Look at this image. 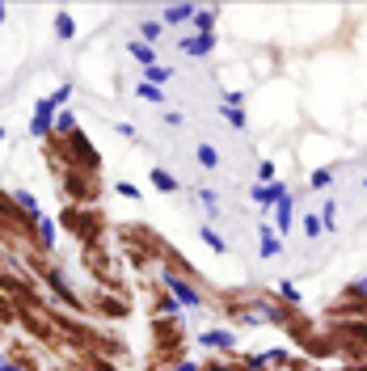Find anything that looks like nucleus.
<instances>
[{
	"label": "nucleus",
	"mask_w": 367,
	"mask_h": 371,
	"mask_svg": "<svg viewBox=\"0 0 367 371\" xmlns=\"http://www.w3.org/2000/svg\"><path fill=\"white\" fill-rule=\"evenodd\" d=\"M161 291H169L182 308H207V295L198 291V283H194V278H186L182 270H174L169 262L161 266Z\"/></svg>",
	"instance_id": "obj_1"
},
{
	"label": "nucleus",
	"mask_w": 367,
	"mask_h": 371,
	"mask_svg": "<svg viewBox=\"0 0 367 371\" xmlns=\"http://www.w3.org/2000/svg\"><path fill=\"white\" fill-rule=\"evenodd\" d=\"M43 283H46V291L55 295V304H64L68 312H85V300L72 291V283L64 278V270H59V266H46V270H43Z\"/></svg>",
	"instance_id": "obj_2"
},
{
	"label": "nucleus",
	"mask_w": 367,
	"mask_h": 371,
	"mask_svg": "<svg viewBox=\"0 0 367 371\" xmlns=\"http://www.w3.org/2000/svg\"><path fill=\"white\" fill-rule=\"evenodd\" d=\"M55 114H59L55 101H51V97H39V101H34V118H30V136L34 139L51 136V131H55Z\"/></svg>",
	"instance_id": "obj_3"
},
{
	"label": "nucleus",
	"mask_w": 367,
	"mask_h": 371,
	"mask_svg": "<svg viewBox=\"0 0 367 371\" xmlns=\"http://www.w3.org/2000/svg\"><path fill=\"white\" fill-rule=\"evenodd\" d=\"M198 346H207V350H224L236 359V329H207V333H198Z\"/></svg>",
	"instance_id": "obj_4"
},
{
	"label": "nucleus",
	"mask_w": 367,
	"mask_h": 371,
	"mask_svg": "<svg viewBox=\"0 0 367 371\" xmlns=\"http://www.w3.org/2000/svg\"><path fill=\"white\" fill-rule=\"evenodd\" d=\"M253 308H258V317H262L266 325H291L287 321V317H291L287 304H275L271 295H253Z\"/></svg>",
	"instance_id": "obj_5"
},
{
	"label": "nucleus",
	"mask_w": 367,
	"mask_h": 371,
	"mask_svg": "<svg viewBox=\"0 0 367 371\" xmlns=\"http://www.w3.org/2000/svg\"><path fill=\"white\" fill-rule=\"evenodd\" d=\"M258 253H262V258H278V253H283V236H278L275 224H266V220L258 224Z\"/></svg>",
	"instance_id": "obj_6"
},
{
	"label": "nucleus",
	"mask_w": 367,
	"mask_h": 371,
	"mask_svg": "<svg viewBox=\"0 0 367 371\" xmlns=\"http://www.w3.org/2000/svg\"><path fill=\"white\" fill-rule=\"evenodd\" d=\"M178 46H182L190 59H203V55H211V51H216V34H190V39H182Z\"/></svg>",
	"instance_id": "obj_7"
},
{
	"label": "nucleus",
	"mask_w": 367,
	"mask_h": 371,
	"mask_svg": "<svg viewBox=\"0 0 367 371\" xmlns=\"http://www.w3.org/2000/svg\"><path fill=\"white\" fill-rule=\"evenodd\" d=\"M194 4H165V13H161V26L169 30V26H182V21H194Z\"/></svg>",
	"instance_id": "obj_8"
},
{
	"label": "nucleus",
	"mask_w": 367,
	"mask_h": 371,
	"mask_svg": "<svg viewBox=\"0 0 367 371\" xmlns=\"http://www.w3.org/2000/svg\"><path fill=\"white\" fill-rule=\"evenodd\" d=\"M34 236H39V249L51 253V249H55V220H51V215H39V220H34Z\"/></svg>",
	"instance_id": "obj_9"
},
{
	"label": "nucleus",
	"mask_w": 367,
	"mask_h": 371,
	"mask_svg": "<svg viewBox=\"0 0 367 371\" xmlns=\"http://www.w3.org/2000/svg\"><path fill=\"white\" fill-rule=\"evenodd\" d=\"M275 295L287 304V308H300V304H304V291H300L291 278H278V283H275Z\"/></svg>",
	"instance_id": "obj_10"
},
{
	"label": "nucleus",
	"mask_w": 367,
	"mask_h": 371,
	"mask_svg": "<svg viewBox=\"0 0 367 371\" xmlns=\"http://www.w3.org/2000/svg\"><path fill=\"white\" fill-rule=\"evenodd\" d=\"M13 203H17V207H21V215H26V220H30V224H34V220H39V215H43V207H39V198H34V194H30V190H13Z\"/></svg>",
	"instance_id": "obj_11"
},
{
	"label": "nucleus",
	"mask_w": 367,
	"mask_h": 371,
	"mask_svg": "<svg viewBox=\"0 0 367 371\" xmlns=\"http://www.w3.org/2000/svg\"><path fill=\"white\" fill-rule=\"evenodd\" d=\"M148 178H152V186H156L161 194H178V190H182V182H178L169 169H161V165H152V173H148Z\"/></svg>",
	"instance_id": "obj_12"
},
{
	"label": "nucleus",
	"mask_w": 367,
	"mask_h": 371,
	"mask_svg": "<svg viewBox=\"0 0 367 371\" xmlns=\"http://www.w3.org/2000/svg\"><path fill=\"white\" fill-rule=\"evenodd\" d=\"M51 30H55V39H64V43H72V39H76V17H72V13H55V21H51Z\"/></svg>",
	"instance_id": "obj_13"
},
{
	"label": "nucleus",
	"mask_w": 367,
	"mask_h": 371,
	"mask_svg": "<svg viewBox=\"0 0 367 371\" xmlns=\"http://www.w3.org/2000/svg\"><path fill=\"white\" fill-rule=\"evenodd\" d=\"M194 161H198V165H203V169H220V148H216V143H207V139H203V143H198V148H194Z\"/></svg>",
	"instance_id": "obj_14"
},
{
	"label": "nucleus",
	"mask_w": 367,
	"mask_h": 371,
	"mask_svg": "<svg viewBox=\"0 0 367 371\" xmlns=\"http://www.w3.org/2000/svg\"><path fill=\"white\" fill-rule=\"evenodd\" d=\"M156 55H161V51H156V46H148V43H131V59H136L139 68H152V63H161V59H156Z\"/></svg>",
	"instance_id": "obj_15"
},
{
	"label": "nucleus",
	"mask_w": 367,
	"mask_h": 371,
	"mask_svg": "<svg viewBox=\"0 0 367 371\" xmlns=\"http://www.w3.org/2000/svg\"><path fill=\"white\" fill-rule=\"evenodd\" d=\"M216 17H220L216 9H198V13H194V21H190V26H194V34H211V30H216Z\"/></svg>",
	"instance_id": "obj_16"
},
{
	"label": "nucleus",
	"mask_w": 367,
	"mask_h": 371,
	"mask_svg": "<svg viewBox=\"0 0 367 371\" xmlns=\"http://www.w3.org/2000/svg\"><path fill=\"white\" fill-rule=\"evenodd\" d=\"M144 81L161 89L165 81H174V68H169V63H152V68H144Z\"/></svg>",
	"instance_id": "obj_17"
},
{
	"label": "nucleus",
	"mask_w": 367,
	"mask_h": 371,
	"mask_svg": "<svg viewBox=\"0 0 367 371\" xmlns=\"http://www.w3.org/2000/svg\"><path fill=\"white\" fill-rule=\"evenodd\" d=\"M165 34V26L161 21H152V17H144L139 21V43H148V46H156V39Z\"/></svg>",
	"instance_id": "obj_18"
},
{
	"label": "nucleus",
	"mask_w": 367,
	"mask_h": 371,
	"mask_svg": "<svg viewBox=\"0 0 367 371\" xmlns=\"http://www.w3.org/2000/svg\"><path fill=\"white\" fill-rule=\"evenodd\" d=\"M136 97L139 101H152V106H165V89H156V85H148V81L136 85Z\"/></svg>",
	"instance_id": "obj_19"
},
{
	"label": "nucleus",
	"mask_w": 367,
	"mask_h": 371,
	"mask_svg": "<svg viewBox=\"0 0 367 371\" xmlns=\"http://www.w3.org/2000/svg\"><path fill=\"white\" fill-rule=\"evenodd\" d=\"M220 118L228 123L232 131H245V127H249V118H245V110H232V106H220Z\"/></svg>",
	"instance_id": "obj_20"
},
{
	"label": "nucleus",
	"mask_w": 367,
	"mask_h": 371,
	"mask_svg": "<svg viewBox=\"0 0 367 371\" xmlns=\"http://www.w3.org/2000/svg\"><path fill=\"white\" fill-rule=\"evenodd\" d=\"M72 131H76V114H72V110H59V114H55V131H51V136H72Z\"/></svg>",
	"instance_id": "obj_21"
},
{
	"label": "nucleus",
	"mask_w": 367,
	"mask_h": 371,
	"mask_svg": "<svg viewBox=\"0 0 367 371\" xmlns=\"http://www.w3.org/2000/svg\"><path fill=\"white\" fill-rule=\"evenodd\" d=\"M321 228H325V232H338V198H325V207H321Z\"/></svg>",
	"instance_id": "obj_22"
},
{
	"label": "nucleus",
	"mask_w": 367,
	"mask_h": 371,
	"mask_svg": "<svg viewBox=\"0 0 367 371\" xmlns=\"http://www.w3.org/2000/svg\"><path fill=\"white\" fill-rule=\"evenodd\" d=\"M329 182H333V165H321V169H313L308 190H329Z\"/></svg>",
	"instance_id": "obj_23"
},
{
	"label": "nucleus",
	"mask_w": 367,
	"mask_h": 371,
	"mask_svg": "<svg viewBox=\"0 0 367 371\" xmlns=\"http://www.w3.org/2000/svg\"><path fill=\"white\" fill-rule=\"evenodd\" d=\"M198 236H203V240H207V245H211L216 253H224V249H228V245H224V236L211 228V224H203V228H198Z\"/></svg>",
	"instance_id": "obj_24"
},
{
	"label": "nucleus",
	"mask_w": 367,
	"mask_h": 371,
	"mask_svg": "<svg viewBox=\"0 0 367 371\" xmlns=\"http://www.w3.org/2000/svg\"><path fill=\"white\" fill-rule=\"evenodd\" d=\"M198 203H203V207H207V211H211V215H216V211H220V194H216V190H211V186H198Z\"/></svg>",
	"instance_id": "obj_25"
},
{
	"label": "nucleus",
	"mask_w": 367,
	"mask_h": 371,
	"mask_svg": "<svg viewBox=\"0 0 367 371\" xmlns=\"http://www.w3.org/2000/svg\"><path fill=\"white\" fill-rule=\"evenodd\" d=\"M275 173H278V169H275V161H266V156H262V161H258V182H262V186L278 182Z\"/></svg>",
	"instance_id": "obj_26"
},
{
	"label": "nucleus",
	"mask_w": 367,
	"mask_h": 371,
	"mask_svg": "<svg viewBox=\"0 0 367 371\" xmlns=\"http://www.w3.org/2000/svg\"><path fill=\"white\" fill-rule=\"evenodd\" d=\"M304 236H308V240L325 236V228H321V215H304Z\"/></svg>",
	"instance_id": "obj_27"
},
{
	"label": "nucleus",
	"mask_w": 367,
	"mask_h": 371,
	"mask_svg": "<svg viewBox=\"0 0 367 371\" xmlns=\"http://www.w3.org/2000/svg\"><path fill=\"white\" fill-rule=\"evenodd\" d=\"M51 101H55V110H68V101H72V85H59V89L51 93Z\"/></svg>",
	"instance_id": "obj_28"
},
{
	"label": "nucleus",
	"mask_w": 367,
	"mask_h": 371,
	"mask_svg": "<svg viewBox=\"0 0 367 371\" xmlns=\"http://www.w3.org/2000/svg\"><path fill=\"white\" fill-rule=\"evenodd\" d=\"M0 371H26L17 363V355H9V350H0Z\"/></svg>",
	"instance_id": "obj_29"
},
{
	"label": "nucleus",
	"mask_w": 367,
	"mask_h": 371,
	"mask_svg": "<svg viewBox=\"0 0 367 371\" xmlns=\"http://www.w3.org/2000/svg\"><path fill=\"white\" fill-rule=\"evenodd\" d=\"M161 123L178 131V127H186V114H178V110H165V118H161Z\"/></svg>",
	"instance_id": "obj_30"
},
{
	"label": "nucleus",
	"mask_w": 367,
	"mask_h": 371,
	"mask_svg": "<svg viewBox=\"0 0 367 371\" xmlns=\"http://www.w3.org/2000/svg\"><path fill=\"white\" fill-rule=\"evenodd\" d=\"M224 106L241 110V106H245V93H241V89H228V93H224Z\"/></svg>",
	"instance_id": "obj_31"
},
{
	"label": "nucleus",
	"mask_w": 367,
	"mask_h": 371,
	"mask_svg": "<svg viewBox=\"0 0 367 371\" xmlns=\"http://www.w3.org/2000/svg\"><path fill=\"white\" fill-rule=\"evenodd\" d=\"M114 190H119L123 198H131V203L139 198V186H131V182H114Z\"/></svg>",
	"instance_id": "obj_32"
},
{
	"label": "nucleus",
	"mask_w": 367,
	"mask_h": 371,
	"mask_svg": "<svg viewBox=\"0 0 367 371\" xmlns=\"http://www.w3.org/2000/svg\"><path fill=\"white\" fill-rule=\"evenodd\" d=\"M351 295H359V300H367V275L351 283Z\"/></svg>",
	"instance_id": "obj_33"
},
{
	"label": "nucleus",
	"mask_w": 367,
	"mask_h": 371,
	"mask_svg": "<svg viewBox=\"0 0 367 371\" xmlns=\"http://www.w3.org/2000/svg\"><path fill=\"white\" fill-rule=\"evenodd\" d=\"M114 136H123V139H136V127H131V123H114Z\"/></svg>",
	"instance_id": "obj_34"
},
{
	"label": "nucleus",
	"mask_w": 367,
	"mask_h": 371,
	"mask_svg": "<svg viewBox=\"0 0 367 371\" xmlns=\"http://www.w3.org/2000/svg\"><path fill=\"white\" fill-rule=\"evenodd\" d=\"M13 317H17V312H13V304H4V300H0V325H13Z\"/></svg>",
	"instance_id": "obj_35"
},
{
	"label": "nucleus",
	"mask_w": 367,
	"mask_h": 371,
	"mask_svg": "<svg viewBox=\"0 0 367 371\" xmlns=\"http://www.w3.org/2000/svg\"><path fill=\"white\" fill-rule=\"evenodd\" d=\"M174 371H198V363H194V359H182V363H174Z\"/></svg>",
	"instance_id": "obj_36"
},
{
	"label": "nucleus",
	"mask_w": 367,
	"mask_h": 371,
	"mask_svg": "<svg viewBox=\"0 0 367 371\" xmlns=\"http://www.w3.org/2000/svg\"><path fill=\"white\" fill-rule=\"evenodd\" d=\"M4 17H9V4H0V21H4Z\"/></svg>",
	"instance_id": "obj_37"
},
{
	"label": "nucleus",
	"mask_w": 367,
	"mask_h": 371,
	"mask_svg": "<svg viewBox=\"0 0 367 371\" xmlns=\"http://www.w3.org/2000/svg\"><path fill=\"white\" fill-rule=\"evenodd\" d=\"M0 143H4V127H0Z\"/></svg>",
	"instance_id": "obj_38"
},
{
	"label": "nucleus",
	"mask_w": 367,
	"mask_h": 371,
	"mask_svg": "<svg viewBox=\"0 0 367 371\" xmlns=\"http://www.w3.org/2000/svg\"><path fill=\"white\" fill-rule=\"evenodd\" d=\"M363 190H367V178H363Z\"/></svg>",
	"instance_id": "obj_39"
}]
</instances>
